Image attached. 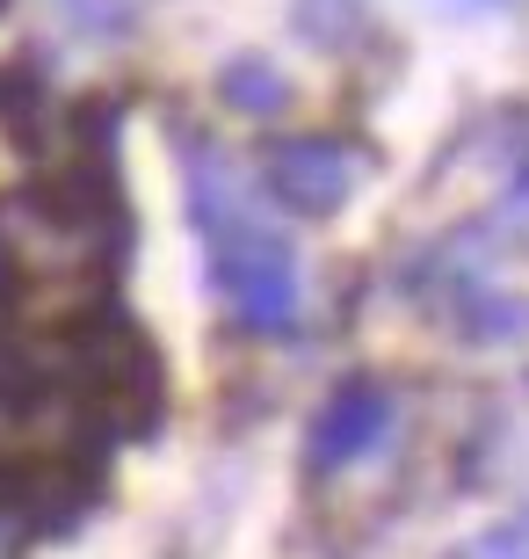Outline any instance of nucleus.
I'll return each mask as SVG.
<instances>
[{"label": "nucleus", "mask_w": 529, "mask_h": 559, "mask_svg": "<svg viewBox=\"0 0 529 559\" xmlns=\"http://www.w3.org/2000/svg\"><path fill=\"white\" fill-rule=\"evenodd\" d=\"M428 8H443V15H493V8H515V0H428Z\"/></svg>", "instance_id": "obj_7"}, {"label": "nucleus", "mask_w": 529, "mask_h": 559, "mask_svg": "<svg viewBox=\"0 0 529 559\" xmlns=\"http://www.w3.org/2000/svg\"><path fill=\"white\" fill-rule=\"evenodd\" d=\"M44 103H51V95H44V73H37V66H8V73H0V117L22 131V145L37 139Z\"/></svg>", "instance_id": "obj_6"}, {"label": "nucleus", "mask_w": 529, "mask_h": 559, "mask_svg": "<svg viewBox=\"0 0 529 559\" xmlns=\"http://www.w3.org/2000/svg\"><path fill=\"white\" fill-rule=\"evenodd\" d=\"M189 167V218L211 248V284L232 306V320L254 334H290L298 328V254L276 226H268L254 197H247L240 167L189 139L182 145Z\"/></svg>", "instance_id": "obj_1"}, {"label": "nucleus", "mask_w": 529, "mask_h": 559, "mask_svg": "<svg viewBox=\"0 0 529 559\" xmlns=\"http://www.w3.org/2000/svg\"><path fill=\"white\" fill-rule=\"evenodd\" d=\"M218 95H225V109H240V117H276V109L290 103L284 73H276L268 59H232L218 73Z\"/></svg>", "instance_id": "obj_5"}, {"label": "nucleus", "mask_w": 529, "mask_h": 559, "mask_svg": "<svg viewBox=\"0 0 529 559\" xmlns=\"http://www.w3.org/2000/svg\"><path fill=\"white\" fill-rule=\"evenodd\" d=\"M59 385H65V415L95 436H153L160 429V407H167L160 349L117 306H95L65 328Z\"/></svg>", "instance_id": "obj_2"}, {"label": "nucleus", "mask_w": 529, "mask_h": 559, "mask_svg": "<svg viewBox=\"0 0 529 559\" xmlns=\"http://www.w3.org/2000/svg\"><path fill=\"white\" fill-rule=\"evenodd\" d=\"M392 421H399V407H392V385H377V378H348L341 393L320 407V421H312V473H341V465H356V457L385 451Z\"/></svg>", "instance_id": "obj_4"}, {"label": "nucleus", "mask_w": 529, "mask_h": 559, "mask_svg": "<svg viewBox=\"0 0 529 559\" xmlns=\"http://www.w3.org/2000/svg\"><path fill=\"white\" fill-rule=\"evenodd\" d=\"M262 182H268V197L284 211H298V218H334V211L356 197V182H363V153L341 145V139H320V131L276 139L262 153Z\"/></svg>", "instance_id": "obj_3"}]
</instances>
